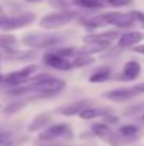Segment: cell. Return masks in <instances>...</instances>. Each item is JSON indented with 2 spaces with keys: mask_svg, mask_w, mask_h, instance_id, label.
Masks as SVG:
<instances>
[{
  "mask_svg": "<svg viewBox=\"0 0 144 146\" xmlns=\"http://www.w3.org/2000/svg\"><path fill=\"white\" fill-rule=\"evenodd\" d=\"M93 62H95V58L89 57V55H75V57L71 58L72 70L74 68H82V67H86V65H92Z\"/></svg>",
  "mask_w": 144,
  "mask_h": 146,
  "instance_id": "obj_24",
  "label": "cell"
},
{
  "mask_svg": "<svg viewBox=\"0 0 144 146\" xmlns=\"http://www.w3.org/2000/svg\"><path fill=\"white\" fill-rule=\"evenodd\" d=\"M4 14H6V13H4V10H3V6L0 4V19H1V17H3Z\"/></svg>",
  "mask_w": 144,
  "mask_h": 146,
  "instance_id": "obj_33",
  "label": "cell"
},
{
  "mask_svg": "<svg viewBox=\"0 0 144 146\" xmlns=\"http://www.w3.org/2000/svg\"><path fill=\"white\" fill-rule=\"evenodd\" d=\"M65 37L59 33H43V31H30L21 37V44L30 48H54L59 46Z\"/></svg>",
  "mask_w": 144,
  "mask_h": 146,
  "instance_id": "obj_2",
  "label": "cell"
},
{
  "mask_svg": "<svg viewBox=\"0 0 144 146\" xmlns=\"http://www.w3.org/2000/svg\"><path fill=\"white\" fill-rule=\"evenodd\" d=\"M103 1H106L107 4H110L113 7H126L133 3V0H103Z\"/></svg>",
  "mask_w": 144,
  "mask_h": 146,
  "instance_id": "obj_29",
  "label": "cell"
},
{
  "mask_svg": "<svg viewBox=\"0 0 144 146\" xmlns=\"http://www.w3.org/2000/svg\"><path fill=\"white\" fill-rule=\"evenodd\" d=\"M141 105L139 104V105H136V106H130V108H127V109H124L123 111V113L126 115V116H132V115H136V113H139L140 111H141Z\"/></svg>",
  "mask_w": 144,
  "mask_h": 146,
  "instance_id": "obj_30",
  "label": "cell"
},
{
  "mask_svg": "<svg viewBox=\"0 0 144 146\" xmlns=\"http://www.w3.org/2000/svg\"><path fill=\"white\" fill-rule=\"evenodd\" d=\"M37 70H38V67L36 64H31V65H27V67H24L21 70H17V71L4 74L1 77L0 87L9 90V88H14V87H18V85H24L37 72Z\"/></svg>",
  "mask_w": 144,
  "mask_h": 146,
  "instance_id": "obj_4",
  "label": "cell"
},
{
  "mask_svg": "<svg viewBox=\"0 0 144 146\" xmlns=\"http://www.w3.org/2000/svg\"><path fill=\"white\" fill-rule=\"evenodd\" d=\"M27 85L30 87L31 94H33V92H37L38 95L48 97V95H57V94H59L61 91H64V88H65L66 84H65L64 80L49 75L48 78L43 80V81H40V82L27 84Z\"/></svg>",
  "mask_w": 144,
  "mask_h": 146,
  "instance_id": "obj_6",
  "label": "cell"
},
{
  "mask_svg": "<svg viewBox=\"0 0 144 146\" xmlns=\"http://www.w3.org/2000/svg\"><path fill=\"white\" fill-rule=\"evenodd\" d=\"M1 57H6V58L13 60V61H30V60H34L37 57V52L34 50L11 48V50L3 51L1 52Z\"/></svg>",
  "mask_w": 144,
  "mask_h": 146,
  "instance_id": "obj_14",
  "label": "cell"
},
{
  "mask_svg": "<svg viewBox=\"0 0 144 146\" xmlns=\"http://www.w3.org/2000/svg\"><path fill=\"white\" fill-rule=\"evenodd\" d=\"M74 3L78 7L86 9V10H99L106 6L103 0H74Z\"/></svg>",
  "mask_w": 144,
  "mask_h": 146,
  "instance_id": "obj_22",
  "label": "cell"
},
{
  "mask_svg": "<svg viewBox=\"0 0 144 146\" xmlns=\"http://www.w3.org/2000/svg\"><path fill=\"white\" fill-rule=\"evenodd\" d=\"M17 44V37L14 34H9V33H3L0 34V51H6V50L14 48V46Z\"/></svg>",
  "mask_w": 144,
  "mask_h": 146,
  "instance_id": "obj_23",
  "label": "cell"
},
{
  "mask_svg": "<svg viewBox=\"0 0 144 146\" xmlns=\"http://www.w3.org/2000/svg\"><path fill=\"white\" fill-rule=\"evenodd\" d=\"M120 37L119 30H106L100 33H91L84 38V43H92V41H107L112 43L113 40H117Z\"/></svg>",
  "mask_w": 144,
  "mask_h": 146,
  "instance_id": "obj_17",
  "label": "cell"
},
{
  "mask_svg": "<svg viewBox=\"0 0 144 146\" xmlns=\"http://www.w3.org/2000/svg\"><path fill=\"white\" fill-rule=\"evenodd\" d=\"M144 40V31H127L120 34L117 38V47L119 48H130L139 46Z\"/></svg>",
  "mask_w": 144,
  "mask_h": 146,
  "instance_id": "obj_12",
  "label": "cell"
},
{
  "mask_svg": "<svg viewBox=\"0 0 144 146\" xmlns=\"http://www.w3.org/2000/svg\"><path fill=\"white\" fill-rule=\"evenodd\" d=\"M100 19L105 24L116 26L117 29H129L136 24L130 13H120V11H106L100 14Z\"/></svg>",
  "mask_w": 144,
  "mask_h": 146,
  "instance_id": "obj_8",
  "label": "cell"
},
{
  "mask_svg": "<svg viewBox=\"0 0 144 146\" xmlns=\"http://www.w3.org/2000/svg\"><path fill=\"white\" fill-rule=\"evenodd\" d=\"M141 72V65L140 62L132 60V61H127L124 65H123V70H122V75L120 78L124 80V81H134Z\"/></svg>",
  "mask_w": 144,
  "mask_h": 146,
  "instance_id": "obj_18",
  "label": "cell"
},
{
  "mask_svg": "<svg viewBox=\"0 0 144 146\" xmlns=\"http://www.w3.org/2000/svg\"><path fill=\"white\" fill-rule=\"evenodd\" d=\"M132 51H133V52H137V54H143L144 55V44H139V46L133 47Z\"/></svg>",
  "mask_w": 144,
  "mask_h": 146,
  "instance_id": "obj_32",
  "label": "cell"
},
{
  "mask_svg": "<svg viewBox=\"0 0 144 146\" xmlns=\"http://www.w3.org/2000/svg\"><path fill=\"white\" fill-rule=\"evenodd\" d=\"M110 75H112V68L109 65H102L89 75V82H92V84L103 82V81L109 80Z\"/></svg>",
  "mask_w": 144,
  "mask_h": 146,
  "instance_id": "obj_19",
  "label": "cell"
},
{
  "mask_svg": "<svg viewBox=\"0 0 144 146\" xmlns=\"http://www.w3.org/2000/svg\"><path fill=\"white\" fill-rule=\"evenodd\" d=\"M92 104H93L92 99H79V101H75L72 104H68V105H64L61 108H57L55 112L61 113L64 116H74V115H79L85 108L92 106Z\"/></svg>",
  "mask_w": 144,
  "mask_h": 146,
  "instance_id": "obj_11",
  "label": "cell"
},
{
  "mask_svg": "<svg viewBox=\"0 0 144 146\" xmlns=\"http://www.w3.org/2000/svg\"><path fill=\"white\" fill-rule=\"evenodd\" d=\"M49 4L52 7H55L58 11H64V10H68V3L66 0H48Z\"/></svg>",
  "mask_w": 144,
  "mask_h": 146,
  "instance_id": "obj_27",
  "label": "cell"
},
{
  "mask_svg": "<svg viewBox=\"0 0 144 146\" xmlns=\"http://www.w3.org/2000/svg\"><path fill=\"white\" fill-rule=\"evenodd\" d=\"M113 113V109L109 106H88L78 116L84 121H92L95 118H103L105 115Z\"/></svg>",
  "mask_w": 144,
  "mask_h": 146,
  "instance_id": "obj_15",
  "label": "cell"
},
{
  "mask_svg": "<svg viewBox=\"0 0 144 146\" xmlns=\"http://www.w3.org/2000/svg\"><path fill=\"white\" fill-rule=\"evenodd\" d=\"M0 60H1V51H0Z\"/></svg>",
  "mask_w": 144,
  "mask_h": 146,
  "instance_id": "obj_37",
  "label": "cell"
},
{
  "mask_svg": "<svg viewBox=\"0 0 144 146\" xmlns=\"http://www.w3.org/2000/svg\"><path fill=\"white\" fill-rule=\"evenodd\" d=\"M28 102H30V101H28L27 98L16 99V101H13V102L7 104V105L1 109V112H3L4 115H13V113L18 112L20 109H23L24 106H27V104H28Z\"/></svg>",
  "mask_w": 144,
  "mask_h": 146,
  "instance_id": "obj_21",
  "label": "cell"
},
{
  "mask_svg": "<svg viewBox=\"0 0 144 146\" xmlns=\"http://www.w3.org/2000/svg\"><path fill=\"white\" fill-rule=\"evenodd\" d=\"M14 136H16V131L10 125H6V123L0 122V146H3L9 141H11Z\"/></svg>",
  "mask_w": 144,
  "mask_h": 146,
  "instance_id": "obj_25",
  "label": "cell"
},
{
  "mask_svg": "<svg viewBox=\"0 0 144 146\" xmlns=\"http://www.w3.org/2000/svg\"><path fill=\"white\" fill-rule=\"evenodd\" d=\"M36 20V13L28 10H18L11 14H4L0 19V30L4 33H9L11 30H17L21 27H26Z\"/></svg>",
  "mask_w": 144,
  "mask_h": 146,
  "instance_id": "obj_3",
  "label": "cell"
},
{
  "mask_svg": "<svg viewBox=\"0 0 144 146\" xmlns=\"http://www.w3.org/2000/svg\"><path fill=\"white\" fill-rule=\"evenodd\" d=\"M91 133L96 138L102 139L103 142L109 143L110 146H123L119 133L102 122H95L91 125Z\"/></svg>",
  "mask_w": 144,
  "mask_h": 146,
  "instance_id": "obj_7",
  "label": "cell"
},
{
  "mask_svg": "<svg viewBox=\"0 0 144 146\" xmlns=\"http://www.w3.org/2000/svg\"><path fill=\"white\" fill-rule=\"evenodd\" d=\"M140 92L134 88V87H124V88H116V90H110L102 94V97L113 101V102H126L136 95H139Z\"/></svg>",
  "mask_w": 144,
  "mask_h": 146,
  "instance_id": "obj_9",
  "label": "cell"
},
{
  "mask_svg": "<svg viewBox=\"0 0 144 146\" xmlns=\"http://www.w3.org/2000/svg\"><path fill=\"white\" fill-rule=\"evenodd\" d=\"M122 139V143L123 146L127 145V143H132L134 141H137L139 135H140V128L134 123H126V125H122L117 131H116Z\"/></svg>",
  "mask_w": 144,
  "mask_h": 146,
  "instance_id": "obj_13",
  "label": "cell"
},
{
  "mask_svg": "<svg viewBox=\"0 0 144 146\" xmlns=\"http://www.w3.org/2000/svg\"><path fill=\"white\" fill-rule=\"evenodd\" d=\"M119 116L117 115H114V113H109V115H105L103 118H102V123H105V125H107V126H112V125H116V123H119Z\"/></svg>",
  "mask_w": 144,
  "mask_h": 146,
  "instance_id": "obj_26",
  "label": "cell"
},
{
  "mask_svg": "<svg viewBox=\"0 0 144 146\" xmlns=\"http://www.w3.org/2000/svg\"><path fill=\"white\" fill-rule=\"evenodd\" d=\"M143 29H144V26H143Z\"/></svg>",
  "mask_w": 144,
  "mask_h": 146,
  "instance_id": "obj_38",
  "label": "cell"
},
{
  "mask_svg": "<svg viewBox=\"0 0 144 146\" xmlns=\"http://www.w3.org/2000/svg\"><path fill=\"white\" fill-rule=\"evenodd\" d=\"M27 139H28L27 136H17V135H16L11 141H9L7 143H4L3 146H21L23 143L27 142Z\"/></svg>",
  "mask_w": 144,
  "mask_h": 146,
  "instance_id": "obj_28",
  "label": "cell"
},
{
  "mask_svg": "<svg viewBox=\"0 0 144 146\" xmlns=\"http://www.w3.org/2000/svg\"><path fill=\"white\" fill-rule=\"evenodd\" d=\"M76 17H78V13L76 11H72V10L55 11V13H51V14L44 16L40 20V26H41V29L51 31V30H57V29H61V27L69 24Z\"/></svg>",
  "mask_w": 144,
  "mask_h": 146,
  "instance_id": "obj_5",
  "label": "cell"
},
{
  "mask_svg": "<svg viewBox=\"0 0 144 146\" xmlns=\"http://www.w3.org/2000/svg\"><path fill=\"white\" fill-rule=\"evenodd\" d=\"M43 61H44L45 65H48L49 68H54V70H61V71L72 70L71 58H64V57L58 55L54 51H47L44 54V57H43Z\"/></svg>",
  "mask_w": 144,
  "mask_h": 146,
  "instance_id": "obj_10",
  "label": "cell"
},
{
  "mask_svg": "<svg viewBox=\"0 0 144 146\" xmlns=\"http://www.w3.org/2000/svg\"><path fill=\"white\" fill-rule=\"evenodd\" d=\"M141 121H144V111H143V113H141V118H140Z\"/></svg>",
  "mask_w": 144,
  "mask_h": 146,
  "instance_id": "obj_35",
  "label": "cell"
},
{
  "mask_svg": "<svg viewBox=\"0 0 144 146\" xmlns=\"http://www.w3.org/2000/svg\"><path fill=\"white\" fill-rule=\"evenodd\" d=\"M24 1H28V3H37V1H41V0H24Z\"/></svg>",
  "mask_w": 144,
  "mask_h": 146,
  "instance_id": "obj_34",
  "label": "cell"
},
{
  "mask_svg": "<svg viewBox=\"0 0 144 146\" xmlns=\"http://www.w3.org/2000/svg\"><path fill=\"white\" fill-rule=\"evenodd\" d=\"M82 26L86 29V30H89V31H92V33H95L97 29H100V27H103L105 26V23L102 21V19H100V14H95V16H88V17H82Z\"/></svg>",
  "mask_w": 144,
  "mask_h": 146,
  "instance_id": "obj_20",
  "label": "cell"
},
{
  "mask_svg": "<svg viewBox=\"0 0 144 146\" xmlns=\"http://www.w3.org/2000/svg\"><path fill=\"white\" fill-rule=\"evenodd\" d=\"M51 121H52V116L49 112H43V113H38L27 126V131L31 133V132H41L44 131L47 126L51 125Z\"/></svg>",
  "mask_w": 144,
  "mask_h": 146,
  "instance_id": "obj_16",
  "label": "cell"
},
{
  "mask_svg": "<svg viewBox=\"0 0 144 146\" xmlns=\"http://www.w3.org/2000/svg\"><path fill=\"white\" fill-rule=\"evenodd\" d=\"M130 14H132V17H133V20L136 21V23H141L144 26V13L143 11H136V10H133V11H129Z\"/></svg>",
  "mask_w": 144,
  "mask_h": 146,
  "instance_id": "obj_31",
  "label": "cell"
},
{
  "mask_svg": "<svg viewBox=\"0 0 144 146\" xmlns=\"http://www.w3.org/2000/svg\"><path fill=\"white\" fill-rule=\"evenodd\" d=\"M72 139H74V131L71 125L62 122L49 125L38 133V142L43 143V146L62 145L64 142H69Z\"/></svg>",
  "mask_w": 144,
  "mask_h": 146,
  "instance_id": "obj_1",
  "label": "cell"
},
{
  "mask_svg": "<svg viewBox=\"0 0 144 146\" xmlns=\"http://www.w3.org/2000/svg\"><path fill=\"white\" fill-rule=\"evenodd\" d=\"M1 77H3V74H0V82H1Z\"/></svg>",
  "mask_w": 144,
  "mask_h": 146,
  "instance_id": "obj_36",
  "label": "cell"
}]
</instances>
